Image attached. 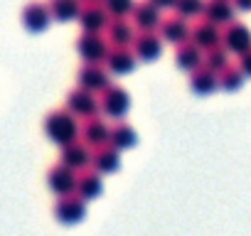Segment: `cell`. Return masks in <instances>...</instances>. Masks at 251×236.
<instances>
[{
	"label": "cell",
	"mask_w": 251,
	"mask_h": 236,
	"mask_svg": "<svg viewBox=\"0 0 251 236\" xmlns=\"http://www.w3.org/2000/svg\"><path fill=\"white\" fill-rule=\"evenodd\" d=\"M190 89L197 94V96H207L212 91L219 89V76L217 71H212L209 67H197L195 71H190Z\"/></svg>",
	"instance_id": "obj_21"
},
{
	"label": "cell",
	"mask_w": 251,
	"mask_h": 236,
	"mask_svg": "<svg viewBox=\"0 0 251 236\" xmlns=\"http://www.w3.org/2000/svg\"><path fill=\"white\" fill-rule=\"evenodd\" d=\"M101 111L108 116V118H116V121H121V118L128 116L131 111V96L128 91H126L123 86H106L101 91Z\"/></svg>",
	"instance_id": "obj_3"
},
{
	"label": "cell",
	"mask_w": 251,
	"mask_h": 236,
	"mask_svg": "<svg viewBox=\"0 0 251 236\" xmlns=\"http://www.w3.org/2000/svg\"><path fill=\"white\" fill-rule=\"evenodd\" d=\"M190 42H195L202 52L204 49H212L217 45H222V32H219V25L209 23V20H197L192 27H190Z\"/></svg>",
	"instance_id": "obj_14"
},
{
	"label": "cell",
	"mask_w": 251,
	"mask_h": 236,
	"mask_svg": "<svg viewBox=\"0 0 251 236\" xmlns=\"http://www.w3.org/2000/svg\"><path fill=\"white\" fill-rule=\"evenodd\" d=\"M106 40L111 42V47H131L136 40V25L131 18H113L106 25Z\"/></svg>",
	"instance_id": "obj_7"
},
{
	"label": "cell",
	"mask_w": 251,
	"mask_h": 236,
	"mask_svg": "<svg viewBox=\"0 0 251 236\" xmlns=\"http://www.w3.org/2000/svg\"><path fill=\"white\" fill-rule=\"evenodd\" d=\"M106 69L116 76H126V74H131L138 64V57L133 52V47H111L108 49V57L103 59Z\"/></svg>",
	"instance_id": "obj_8"
},
{
	"label": "cell",
	"mask_w": 251,
	"mask_h": 236,
	"mask_svg": "<svg viewBox=\"0 0 251 236\" xmlns=\"http://www.w3.org/2000/svg\"><path fill=\"white\" fill-rule=\"evenodd\" d=\"M101 192H103V175L96 172L94 167H91V170L86 167V170L76 177V194L89 202V199L101 197Z\"/></svg>",
	"instance_id": "obj_22"
},
{
	"label": "cell",
	"mask_w": 251,
	"mask_h": 236,
	"mask_svg": "<svg viewBox=\"0 0 251 236\" xmlns=\"http://www.w3.org/2000/svg\"><path fill=\"white\" fill-rule=\"evenodd\" d=\"M246 81V74L241 71V67H224L219 71V89L224 91H239Z\"/></svg>",
	"instance_id": "obj_26"
},
{
	"label": "cell",
	"mask_w": 251,
	"mask_h": 236,
	"mask_svg": "<svg viewBox=\"0 0 251 236\" xmlns=\"http://www.w3.org/2000/svg\"><path fill=\"white\" fill-rule=\"evenodd\" d=\"M231 3H234V8L241 10V13H249V10H251V0H231Z\"/></svg>",
	"instance_id": "obj_32"
},
{
	"label": "cell",
	"mask_w": 251,
	"mask_h": 236,
	"mask_svg": "<svg viewBox=\"0 0 251 236\" xmlns=\"http://www.w3.org/2000/svg\"><path fill=\"white\" fill-rule=\"evenodd\" d=\"M67 111H72L76 118H84V121H86V118H91V116H99L101 101L96 98L94 91L79 86V89L67 94Z\"/></svg>",
	"instance_id": "obj_4"
},
{
	"label": "cell",
	"mask_w": 251,
	"mask_h": 236,
	"mask_svg": "<svg viewBox=\"0 0 251 236\" xmlns=\"http://www.w3.org/2000/svg\"><path fill=\"white\" fill-rule=\"evenodd\" d=\"M47 5H50L52 20L69 23V20L79 18V10H81V0H50Z\"/></svg>",
	"instance_id": "obj_25"
},
{
	"label": "cell",
	"mask_w": 251,
	"mask_h": 236,
	"mask_svg": "<svg viewBox=\"0 0 251 236\" xmlns=\"http://www.w3.org/2000/svg\"><path fill=\"white\" fill-rule=\"evenodd\" d=\"M45 133H47V138H50L52 143L67 145V143H72V141L79 138L81 128H79V123H76V116H74L72 111L62 108V111H52V113L45 118Z\"/></svg>",
	"instance_id": "obj_1"
},
{
	"label": "cell",
	"mask_w": 251,
	"mask_h": 236,
	"mask_svg": "<svg viewBox=\"0 0 251 236\" xmlns=\"http://www.w3.org/2000/svg\"><path fill=\"white\" fill-rule=\"evenodd\" d=\"M50 23H52V13H50V5L45 3H30L23 10V25L30 32H45Z\"/></svg>",
	"instance_id": "obj_17"
},
{
	"label": "cell",
	"mask_w": 251,
	"mask_h": 236,
	"mask_svg": "<svg viewBox=\"0 0 251 236\" xmlns=\"http://www.w3.org/2000/svg\"><path fill=\"white\" fill-rule=\"evenodd\" d=\"M128 18L133 20L136 30H141V32L160 27V20H163L160 18V8H155L151 0H141V3H136Z\"/></svg>",
	"instance_id": "obj_16"
},
{
	"label": "cell",
	"mask_w": 251,
	"mask_h": 236,
	"mask_svg": "<svg viewBox=\"0 0 251 236\" xmlns=\"http://www.w3.org/2000/svg\"><path fill=\"white\" fill-rule=\"evenodd\" d=\"M151 3H153L155 8H160V10H173L177 0H151Z\"/></svg>",
	"instance_id": "obj_31"
},
{
	"label": "cell",
	"mask_w": 251,
	"mask_h": 236,
	"mask_svg": "<svg viewBox=\"0 0 251 236\" xmlns=\"http://www.w3.org/2000/svg\"><path fill=\"white\" fill-rule=\"evenodd\" d=\"M103 8L108 10L111 18H128L133 5H136V0H101Z\"/></svg>",
	"instance_id": "obj_29"
},
{
	"label": "cell",
	"mask_w": 251,
	"mask_h": 236,
	"mask_svg": "<svg viewBox=\"0 0 251 236\" xmlns=\"http://www.w3.org/2000/svg\"><path fill=\"white\" fill-rule=\"evenodd\" d=\"M202 59H204V52L195 45V42H182L177 45V52H175V64L182 69V71H195L197 67H202Z\"/></svg>",
	"instance_id": "obj_23"
},
{
	"label": "cell",
	"mask_w": 251,
	"mask_h": 236,
	"mask_svg": "<svg viewBox=\"0 0 251 236\" xmlns=\"http://www.w3.org/2000/svg\"><path fill=\"white\" fill-rule=\"evenodd\" d=\"M91 148L84 143V141H72V143H67V145H62V163L64 165H69L72 170H86V167H91Z\"/></svg>",
	"instance_id": "obj_15"
},
{
	"label": "cell",
	"mask_w": 251,
	"mask_h": 236,
	"mask_svg": "<svg viewBox=\"0 0 251 236\" xmlns=\"http://www.w3.org/2000/svg\"><path fill=\"white\" fill-rule=\"evenodd\" d=\"M202 64L219 74L224 67H229V52H226V47H224V45H217V47H212V49H204Z\"/></svg>",
	"instance_id": "obj_27"
},
{
	"label": "cell",
	"mask_w": 251,
	"mask_h": 236,
	"mask_svg": "<svg viewBox=\"0 0 251 236\" xmlns=\"http://www.w3.org/2000/svg\"><path fill=\"white\" fill-rule=\"evenodd\" d=\"M86 214V199L79 197L76 192L72 194H62L59 202L54 204V216L62 221V224H76L81 221Z\"/></svg>",
	"instance_id": "obj_6"
},
{
	"label": "cell",
	"mask_w": 251,
	"mask_h": 236,
	"mask_svg": "<svg viewBox=\"0 0 251 236\" xmlns=\"http://www.w3.org/2000/svg\"><path fill=\"white\" fill-rule=\"evenodd\" d=\"M131 47H133V52L141 62H153L163 54V37L155 35V30H146V32L136 35Z\"/></svg>",
	"instance_id": "obj_12"
},
{
	"label": "cell",
	"mask_w": 251,
	"mask_h": 236,
	"mask_svg": "<svg viewBox=\"0 0 251 236\" xmlns=\"http://www.w3.org/2000/svg\"><path fill=\"white\" fill-rule=\"evenodd\" d=\"M111 42L101 35V32H81V37L76 40V52L86 64H101L108 57Z\"/></svg>",
	"instance_id": "obj_2"
},
{
	"label": "cell",
	"mask_w": 251,
	"mask_h": 236,
	"mask_svg": "<svg viewBox=\"0 0 251 236\" xmlns=\"http://www.w3.org/2000/svg\"><path fill=\"white\" fill-rule=\"evenodd\" d=\"M79 86L94 91V94H101L106 86H108V69H103L101 64H86L79 69Z\"/></svg>",
	"instance_id": "obj_18"
},
{
	"label": "cell",
	"mask_w": 251,
	"mask_h": 236,
	"mask_svg": "<svg viewBox=\"0 0 251 236\" xmlns=\"http://www.w3.org/2000/svg\"><path fill=\"white\" fill-rule=\"evenodd\" d=\"M175 13L187 18V20H197L204 13V0H177V3H175Z\"/></svg>",
	"instance_id": "obj_28"
},
{
	"label": "cell",
	"mask_w": 251,
	"mask_h": 236,
	"mask_svg": "<svg viewBox=\"0 0 251 236\" xmlns=\"http://www.w3.org/2000/svg\"><path fill=\"white\" fill-rule=\"evenodd\" d=\"M108 20H111V15L103 8V3H99V0L86 3L79 10V23H81V30H86V32H103Z\"/></svg>",
	"instance_id": "obj_11"
},
{
	"label": "cell",
	"mask_w": 251,
	"mask_h": 236,
	"mask_svg": "<svg viewBox=\"0 0 251 236\" xmlns=\"http://www.w3.org/2000/svg\"><path fill=\"white\" fill-rule=\"evenodd\" d=\"M86 3H94V0H86Z\"/></svg>",
	"instance_id": "obj_33"
},
{
	"label": "cell",
	"mask_w": 251,
	"mask_h": 236,
	"mask_svg": "<svg viewBox=\"0 0 251 236\" xmlns=\"http://www.w3.org/2000/svg\"><path fill=\"white\" fill-rule=\"evenodd\" d=\"M234 13H236V8L231 0H204L202 18L214 25H229L234 20Z\"/></svg>",
	"instance_id": "obj_20"
},
{
	"label": "cell",
	"mask_w": 251,
	"mask_h": 236,
	"mask_svg": "<svg viewBox=\"0 0 251 236\" xmlns=\"http://www.w3.org/2000/svg\"><path fill=\"white\" fill-rule=\"evenodd\" d=\"M190 20L182 18V15H170L165 20H160V37L163 42H170V45H182L190 40Z\"/></svg>",
	"instance_id": "obj_13"
},
{
	"label": "cell",
	"mask_w": 251,
	"mask_h": 236,
	"mask_svg": "<svg viewBox=\"0 0 251 236\" xmlns=\"http://www.w3.org/2000/svg\"><path fill=\"white\" fill-rule=\"evenodd\" d=\"M222 45L226 47L229 54H244L251 49V30L244 25V23H229L224 25V32H222Z\"/></svg>",
	"instance_id": "obj_5"
},
{
	"label": "cell",
	"mask_w": 251,
	"mask_h": 236,
	"mask_svg": "<svg viewBox=\"0 0 251 236\" xmlns=\"http://www.w3.org/2000/svg\"><path fill=\"white\" fill-rule=\"evenodd\" d=\"M239 67H241V71H244L246 76H251V49L241 54V62H239Z\"/></svg>",
	"instance_id": "obj_30"
},
{
	"label": "cell",
	"mask_w": 251,
	"mask_h": 236,
	"mask_svg": "<svg viewBox=\"0 0 251 236\" xmlns=\"http://www.w3.org/2000/svg\"><path fill=\"white\" fill-rule=\"evenodd\" d=\"M138 143V133H136V128L133 126H128V123H116L113 128H111V138H108V145H113L116 150H131L133 145Z\"/></svg>",
	"instance_id": "obj_24"
},
{
	"label": "cell",
	"mask_w": 251,
	"mask_h": 236,
	"mask_svg": "<svg viewBox=\"0 0 251 236\" xmlns=\"http://www.w3.org/2000/svg\"><path fill=\"white\" fill-rule=\"evenodd\" d=\"M81 141L91 148V150H96V148H101V145H108V138H111V126L103 121V118H99V116H91V118H86V123L81 126Z\"/></svg>",
	"instance_id": "obj_10"
},
{
	"label": "cell",
	"mask_w": 251,
	"mask_h": 236,
	"mask_svg": "<svg viewBox=\"0 0 251 236\" xmlns=\"http://www.w3.org/2000/svg\"><path fill=\"white\" fill-rule=\"evenodd\" d=\"M91 167L101 175H113L121 167V150H116L113 145L96 148L94 155H91Z\"/></svg>",
	"instance_id": "obj_19"
},
{
	"label": "cell",
	"mask_w": 251,
	"mask_h": 236,
	"mask_svg": "<svg viewBox=\"0 0 251 236\" xmlns=\"http://www.w3.org/2000/svg\"><path fill=\"white\" fill-rule=\"evenodd\" d=\"M76 170H72L69 165H64V163H59V165H54L50 172H47V187L54 192V194H72V192H76Z\"/></svg>",
	"instance_id": "obj_9"
}]
</instances>
